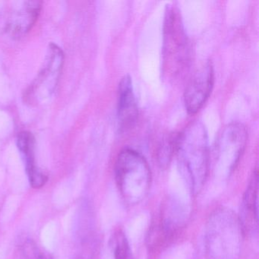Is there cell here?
<instances>
[{
  "label": "cell",
  "mask_w": 259,
  "mask_h": 259,
  "mask_svg": "<svg viewBox=\"0 0 259 259\" xmlns=\"http://www.w3.org/2000/svg\"><path fill=\"white\" fill-rule=\"evenodd\" d=\"M176 154L179 167L191 192L198 194L204 186L210 166V153L205 127L191 122L177 135Z\"/></svg>",
  "instance_id": "6da1fadb"
},
{
  "label": "cell",
  "mask_w": 259,
  "mask_h": 259,
  "mask_svg": "<svg viewBox=\"0 0 259 259\" xmlns=\"http://www.w3.org/2000/svg\"><path fill=\"white\" fill-rule=\"evenodd\" d=\"M243 226L239 215L228 208L215 210L204 232L207 259H239L243 245Z\"/></svg>",
  "instance_id": "7a4b0ae2"
},
{
  "label": "cell",
  "mask_w": 259,
  "mask_h": 259,
  "mask_svg": "<svg viewBox=\"0 0 259 259\" xmlns=\"http://www.w3.org/2000/svg\"><path fill=\"white\" fill-rule=\"evenodd\" d=\"M162 72L165 78L178 81L184 76L191 62V45L185 31L181 14L169 6L163 22Z\"/></svg>",
  "instance_id": "3957f363"
},
{
  "label": "cell",
  "mask_w": 259,
  "mask_h": 259,
  "mask_svg": "<svg viewBox=\"0 0 259 259\" xmlns=\"http://www.w3.org/2000/svg\"><path fill=\"white\" fill-rule=\"evenodd\" d=\"M115 178L121 197L130 205L143 201L151 188L149 165L142 154L131 148H125L118 155Z\"/></svg>",
  "instance_id": "277c9868"
},
{
  "label": "cell",
  "mask_w": 259,
  "mask_h": 259,
  "mask_svg": "<svg viewBox=\"0 0 259 259\" xmlns=\"http://www.w3.org/2000/svg\"><path fill=\"white\" fill-rule=\"evenodd\" d=\"M63 63V51L57 45L51 44L43 67L25 91L24 99L28 104H41L54 95L61 75Z\"/></svg>",
  "instance_id": "5b68a950"
},
{
  "label": "cell",
  "mask_w": 259,
  "mask_h": 259,
  "mask_svg": "<svg viewBox=\"0 0 259 259\" xmlns=\"http://www.w3.org/2000/svg\"><path fill=\"white\" fill-rule=\"evenodd\" d=\"M247 139L248 133L243 124L234 122L225 125L213 145L212 156L215 163L229 172L233 170L245 150Z\"/></svg>",
  "instance_id": "8992f818"
},
{
  "label": "cell",
  "mask_w": 259,
  "mask_h": 259,
  "mask_svg": "<svg viewBox=\"0 0 259 259\" xmlns=\"http://www.w3.org/2000/svg\"><path fill=\"white\" fill-rule=\"evenodd\" d=\"M214 82L213 67L210 61L203 63L194 72L184 92V104L190 114L202 108L208 99Z\"/></svg>",
  "instance_id": "52a82bcc"
},
{
  "label": "cell",
  "mask_w": 259,
  "mask_h": 259,
  "mask_svg": "<svg viewBox=\"0 0 259 259\" xmlns=\"http://www.w3.org/2000/svg\"><path fill=\"white\" fill-rule=\"evenodd\" d=\"M139 116L137 101L130 75L121 78L118 87L117 119L119 128L127 131L133 128Z\"/></svg>",
  "instance_id": "ba28073f"
},
{
  "label": "cell",
  "mask_w": 259,
  "mask_h": 259,
  "mask_svg": "<svg viewBox=\"0 0 259 259\" xmlns=\"http://www.w3.org/2000/svg\"><path fill=\"white\" fill-rule=\"evenodd\" d=\"M17 147L23 159L30 184L33 188L40 189L46 184L48 177L37 167L34 157L35 139L32 133L23 131L19 133L16 139Z\"/></svg>",
  "instance_id": "9c48e42d"
},
{
  "label": "cell",
  "mask_w": 259,
  "mask_h": 259,
  "mask_svg": "<svg viewBox=\"0 0 259 259\" xmlns=\"http://www.w3.org/2000/svg\"><path fill=\"white\" fill-rule=\"evenodd\" d=\"M40 1H25L13 13L7 25V31L13 37H22L32 28L41 10Z\"/></svg>",
  "instance_id": "30bf717a"
},
{
  "label": "cell",
  "mask_w": 259,
  "mask_h": 259,
  "mask_svg": "<svg viewBox=\"0 0 259 259\" xmlns=\"http://www.w3.org/2000/svg\"><path fill=\"white\" fill-rule=\"evenodd\" d=\"M241 222L245 232L257 230L258 221V175L254 171L242 200Z\"/></svg>",
  "instance_id": "8fae6325"
},
{
  "label": "cell",
  "mask_w": 259,
  "mask_h": 259,
  "mask_svg": "<svg viewBox=\"0 0 259 259\" xmlns=\"http://www.w3.org/2000/svg\"><path fill=\"white\" fill-rule=\"evenodd\" d=\"M186 214L183 208L175 201H168L161 210L158 224L154 234L155 240L161 238L163 240L170 237L184 224Z\"/></svg>",
  "instance_id": "7c38bea8"
},
{
  "label": "cell",
  "mask_w": 259,
  "mask_h": 259,
  "mask_svg": "<svg viewBox=\"0 0 259 259\" xmlns=\"http://www.w3.org/2000/svg\"><path fill=\"white\" fill-rule=\"evenodd\" d=\"M177 135H168L166 137L163 138L159 145L157 158L160 167H166L169 165L172 155L175 154Z\"/></svg>",
  "instance_id": "4fadbf2b"
},
{
  "label": "cell",
  "mask_w": 259,
  "mask_h": 259,
  "mask_svg": "<svg viewBox=\"0 0 259 259\" xmlns=\"http://www.w3.org/2000/svg\"><path fill=\"white\" fill-rule=\"evenodd\" d=\"M113 246L114 259H134L128 240L121 232L115 236Z\"/></svg>",
  "instance_id": "5bb4252c"
}]
</instances>
